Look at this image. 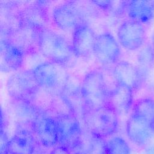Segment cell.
Listing matches in <instances>:
<instances>
[{"mask_svg": "<svg viewBox=\"0 0 154 154\" xmlns=\"http://www.w3.org/2000/svg\"><path fill=\"white\" fill-rule=\"evenodd\" d=\"M144 154H154V142L149 143L144 147Z\"/></svg>", "mask_w": 154, "mask_h": 154, "instance_id": "cell-27", "label": "cell"}, {"mask_svg": "<svg viewBox=\"0 0 154 154\" xmlns=\"http://www.w3.org/2000/svg\"><path fill=\"white\" fill-rule=\"evenodd\" d=\"M45 3L35 1L20 8L22 22L40 29L48 28L49 17Z\"/></svg>", "mask_w": 154, "mask_h": 154, "instance_id": "cell-17", "label": "cell"}, {"mask_svg": "<svg viewBox=\"0 0 154 154\" xmlns=\"http://www.w3.org/2000/svg\"><path fill=\"white\" fill-rule=\"evenodd\" d=\"M129 140L138 147H145L153 134L149 123L140 116L131 112L126 125Z\"/></svg>", "mask_w": 154, "mask_h": 154, "instance_id": "cell-13", "label": "cell"}, {"mask_svg": "<svg viewBox=\"0 0 154 154\" xmlns=\"http://www.w3.org/2000/svg\"><path fill=\"white\" fill-rule=\"evenodd\" d=\"M105 154H131V148L125 139L116 136L106 141Z\"/></svg>", "mask_w": 154, "mask_h": 154, "instance_id": "cell-24", "label": "cell"}, {"mask_svg": "<svg viewBox=\"0 0 154 154\" xmlns=\"http://www.w3.org/2000/svg\"><path fill=\"white\" fill-rule=\"evenodd\" d=\"M49 154H72V153L69 149L64 147L57 145L51 150V151Z\"/></svg>", "mask_w": 154, "mask_h": 154, "instance_id": "cell-25", "label": "cell"}, {"mask_svg": "<svg viewBox=\"0 0 154 154\" xmlns=\"http://www.w3.org/2000/svg\"><path fill=\"white\" fill-rule=\"evenodd\" d=\"M29 129L34 135L39 145L49 149L58 144V134L55 119L42 113L31 125Z\"/></svg>", "mask_w": 154, "mask_h": 154, "instance_id": "cell-10", "label": "cell"}, {"mask_svg": "<svg viewBox=\"0 0 154 154\" xmlns=\"http://www.w3.org/2000/svg\"><path fill=\"white\" fill-rule=\"evenodd\" d=\"M3 154H8V153H3Z\"/></svg>", "mask_w": 154, "mask_h": 154, "instance_id": "cell-29", "label": "cell"}, {"mask_svg": "<svg viewBox=\"0 0 154 154\" xmlns=\"http://www.w3.org/2000/svg\"><path fill=\"white\" fill-rule=\"evenodd\" d=\"M52 17L55 25L64 31H73L78 25L86 22L84 10L77 1H68L57 6Z\"/></svg>", "mask_w": 154, "mask_h": 154, "instance_id": "cell-8", "label": "cell"}, {"mask_svg": "<svg viewBox=\"0 0 154 154\" xmlns=\"http://www.w3.org/2000/svg\"><path fill=\"white\" fill-rule=\"evenodd\" d=\"M134 92L129 87L116 83L115 86L109 90L108 105L116 111L119 116L128 114L132 110L135 103Z\"/></svg>", "mask_w": 154, "mask_h": 154, "instance_id": "cell-16", "label": "cell"}, {"mask_svg": "<svg viewBox=\"0 0 154 154\" xmlns=\"http://www.w3.org/2000/svg\"><path fill=\"white\" fill-rule=\"evenodd\" d=\"M40 29L31 25L22 23L5 35H1L20 50L25 55L38 52Z\"/></svg>", "mask_w": 154, "mask_h": 154, "instance_id": "cell-6", "label": "cell"}, {"mask_svg": "<svg viewBox=\"0 0 154 154\" xmlns=\"http://www.w3.org/2000/svg\"><path fill=\"white\" fill-rule=\"evenodd\" d=\"M112 75L116 83L125 85L134 91L142 87L146 77L138 67L126 61H120L114 65Z\"/></svg>", "mask_w": 154, "mask_h": 154, "instance_id": "cell-12", "label": "cell"}, {"mask_svg": "<svg viewBox=\"0 0 154 154\" xmlns=\"http://www.w3.org/2000/svg\"><path fill=\"white\" fill-rule=\"evenodd\" d=\"M72 46L74 55L87 57L93 54L96 35L93 29L84 22L78 25L72 31Z\"/></svg>", "mask_w": 154, "mask_h": 154, "instance_id": "cell-14", "label": "cell"}, {"mask_svg": "<svg viewBox=\"0 0 154 154\" xmlns=\"http://www.w3.org/2000/svg\"><path fill=\"white\" fill-rule=\"evenodd\" d=\"M38 52L48 61L63 65L74 55L72 45L48 27L40 29Z\"/></svg>", "mask_w": 154, "mask_h": 154, "instance_id": "cell-4", "label": "cell"}, {"mask_svg": "<svg viewBox=\"0 0 154 154\" xmlns=\"http://www.w3.org/2000/svg\"><path fill=\"white\" fill-rule=\"evenodd\" d=\"M6 88L11 99L32 102L40 87L32 69L18 70L12 74L7 81Z\"/></svg>", "mask_w": 154, "mask_h": 154, "instance_id": "cell-5", "label": "cell"}, {"mask_svg": "<svg viewBox=\"0 0 154 154\" xmlns=\"http://www.w3.org/2000/svg\"><path fill=\"white\" fill-rule=\"evenodd\" d=\"M38 144H39L29 129L19 127L14 135L8 140L4 153L34 154Z\"/></svg>", "mask_w": 154, "mask_h": 154, "instance_id": "cell-15", "label": "cell"}, {"mask_svg": "<svg viewBox=\"0 0 154 154\" xmlns=\"http://www.w3.org/2000/svg\"><path fill=\"white\" fill-rule=\"evenodd\" d=\"M109 92V89L102 72L92 70L88 72L80 84L84 112L108 105Z\"/></svg>", "mask_w": 154, "mask_h": 154, "instance_id": "cell-1", "label": "cell"}, {"mask_svg": "<svg viewBox=\"0 0 154 154\" xmlns=\"http://www.w3.org/2000/svg\"><path fill=\"white\" fill-rule=\"evenodd\" d=\"M106 141L85 129L82 131L81 137L72 154H105Z\"/></svg>", "mask_w": 154, "mask_h": 154, "instance_id": "cell-20", "label": "cell"}, {"mask_svg": "<svg viewBox=\"0 0 154 154\" xmlns=\"http://www.w3.org/2000/svg\"><path fill=\"white\" fill-rule=\"evenodd\" d=\"M92 4L99 7L100 8L104 10H109L110 7L112 6V1H91Z\"/></svg>", "mask_w": 154, "mask_h": 154, "instance_id": "cell-26", "label": "cell"}, {"mask_svg": "<svg viewBox=\"0 0 154 154\" xmlns=\"http://www.w3.org/2000/svg\"><path fill=\"white\" fill-rule=\"evenodd\" d=\"M32 71L40 88L53 96L63 94L69 82L67 70L59 63L48 61L38 64Z\"/></svg>", "mask_w": 154, "mask_h": 154, "instance_id": "cell-2", "label": "cell"}, {"mask_svg": "<svg viewBox=\"0 0 154 154\" xmlns=\"http://www.w3.org/2000/svg\"><path fill=\"white\" fill-rule=\"evenodd\" d=\"M117 35L120 45L129 51L140 49L146 43V31L144 24L131 19L120 23Z\"/></svg>", "mask_w": 154, "mask_h": 154, "instance_id": "cell-9", "label": "cell"}, {"mask_svg": "<svg viewBox=\"0 0 154 154\" xmlns=\"http://www.w3.org/2000/svg\"><path fill=\"white\" fill-rule=\"evenodd\" d=\"M151 45L154 50V32L152 36V38H151Z\"/></svg>", "mask_w": 154, "mask_h": 154, "instance_id": "cell-28", "label": "cell"}, {"mask_svg": "<svg viewBox=\"0 0 154 154\" xmlns=\"http://www.w3.org/2000/svg\"><path fill=\"white\" fill-rule=\"evenodd\" d=\"M82 119L86 130L103 138L116 133L119 127V115L109 105L85 111Z\"/></svg>", "mask_w": 154, "mask_h": 154, "instance_id": "cell-3", "label": "cell"}, {"mask_svg": "<svg viewBox=\"0 0 154 154\" xmlns=\"http://www.w3.org/2000/svg\"><path fill=\"white\" fill-rule=\"evenodd\" d=\"M132 112L146 120L154 134V99L151 97L139 99L135 102Z\"/></svg>", "mask_w": 154, "mask_h": 154, "instance_id": "cell-22", "label": "cell"}, {"mask_svg": "<svg viewBox=\"0 0 154 154\" xmlns=\"http://www.w3.org/2000/svg\"><path fill=\"white\" fill-rule=\"evenodd\" d=\"M11 110L19 122V127L29 129L32 123L43 112L32 102L11 99Z\"/></svg>", "mask_w": 154, "mask_h": 154, "instance_id": "cell-19", "label": "cell"}, {"mask_svg": "<svg viewBox=\"0 0 154 154\" xmlns=\"http://www.w3.org/2000/svg\"><path fill=\"white\" fill-rule=\"evenodd\" d=\"M1 71L17 72L22 66L25 55L7 40L1 38Z\"/></svg>", "mask_w": 154, "mask_h": 154, "instance_id": "cell-18", "label": "cell"}, {"mask_svg": "<svg viewBox=\"0 0 154 154\" xmlns=\"http://www.w3.org/2000/svg\"><path fill=\"white\" fill-rule=\"evenodd\" d=\"M137 61L139 64V68L146 76L148 71L154 65V50L149 43H146L140 49L137 55Z\"/></svg>", "mask_w": 154, "mask_h": 154, "instance_id": "cell-23", "label": "cell"}, {"mask_svg": "<svg viewBox=\"0 0 154 154\" xmlns=\"http://www.w3.org/2000/svg\"><path fill=\"white\" fill-rule=\"evenodd\" d=\"M54 118L57 125L58 146L64 147L72 152L79 142L82 133L76 115L65 114Z\"/></svg>", "mask_w": 154, "mask_h": 154, "instance_id": "cell-7", "label": "cell"}, {"mask_svg": "<svg viewBox=\"0 0 154 154\" xmlns=\"http://www.w3.org/2000/svg\"><path fill=\"white\" fill-rule=\"evenodd\" d=\"M125 11L129 19L143 24L147 23L154 17V1H127Z\"/></svg>", "mask_w": 154, "mask_h": 154, "instance_id": "cell-21", "label": "cell"}, {"mask_svg": "<svg viewBox=\"0 0 154 154\" xmlns=\"http://www.w3.org/2000/svg\"><path fill=\"white\" fill-rule=\"evenodd\" d=\"M93 54L102 64H116L119 62L121 50L113 35L109 32H105L97 35Z\"/></svg>", "mask_w": 154, "mask_h": 154, "instance_id": "cell-11", "label": "cell"}]
</instances>
